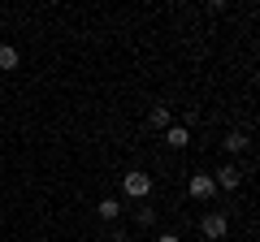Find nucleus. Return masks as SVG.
Listing matches in <instances>:
<instances>
[{
	"label": "nucleus",
	"mask_w": 260,
	"mask_h": 242,
	"mask_svg": "<svg viewBox=\"0 0 260 242\" xmlns=\"http://www.w3.org/2000/svg\"><path fill=\"white\" fill-rule=\"evenodd\" d=\"M221 147L230 151V156H239V151H247V134H243V130H230V134L221 139Z\"/></svg>",
	"instance_id": "0eeeda50"
},
{
	"label": "nucleus",
	"mask_w": 260,
	"mask_h": 242,
	"mask_svg": "<svg viewBox=\"0 0 260 242\" xmlns=\"http://www.w3.org/2000/svg\"><path fill=\"white\" fill-rule=\"evenodd\" d=\"M156 242H182V238H178V233H160Z\"/></svg>",
	"instance_id": "9d476101"
},
{
	"label": "nucleus",
	"mask_w": 260,
	"mask_h": 242,
	"mask_svg": "<svg viewBox=\"0 0 260 242\" xmlns=\"http://www.w3.org/2000/svg\"><path fill=\"white\" fill-rule=\"evenodd\" d=\"M121 195H126V199H148L152 195V177L139 173V169H130V173L121 177Z\"/></svg>",
	"instance_id": "f257e3e1"
},
{
	"label": "nucleus",
	"mask_w": 260,
	"mask_h": 242,
	"mask_svg": "<svg viewBox=\"0 0 260 242\" xmlns=\"http://www.w3.org/2000/svg\"><path fill=\"white\" fill-rule=\"evenodd\" d=\"M148 121L156 126V130H169V126H174V108H169V104H152Z\"/></svg>",
	"instance_id": "39448f33"
},
{
	"label": "nucleus",
	"mask_w": 260,
	"mask_h": 242,
	"mask_svg": "<svg viewBox=\"0 0 260 242\" xmlns=\"http://www.w3.org/2000/svg\"><path fill=\"white\" fill-rule=\"evenodd\" d=\"M165 143H169V147H178V151H182L186 143H191V130H186V126H169V130H165Z\"/></svg>",
	"instance_id": "423d86ee"
},
{
	"label": "nucleus",
	"mask_w": 260,
	"mask_h": 242,
	"mask_svg": "<svg viewBox=\"0 0 260 242\" xmlns=\"http://www.w3.org/2000/svg\"><path fill=\"white\" fill-rule=\"evenodd\" d=\"M225 229H230V221H225V212H204L200 216V233H204L208 242H221Z\"/></svg>",
	"instance_id": "f03ea898"
},
{
	"label": "nucleus",
	"mask_w": 260,
	"mask_h": 242,
	"mask_svg": "<svg viewBox=\"0 0 260 242\" xmlns=\"http://www.w3.org/2000/svg\"><path fill=\"white\" fill-rule=\"evenodd\" d=\"M18 61H22L18 48H13V44H0V69H18Z\"/></svg>",
	"instance_id": "1a4fd4ad"
},
{
	"label": "nucleus",
	"mask_w": 260,
	"mask_h": 242,
	"mask_svg": "<svg viewBox=\"0 0 260 242\" xmlns=\"http://www.w3.org/2000/svg\"><path fill=\"white\" fill-rule=\"evenodd\" d=\"M95 212H100V221H117V216H121V199H100Z\"/></svg>",
	"instance_id": "6e6552de"
},
{
	"label": "nucleus",
	"mask_w": 260,
	"mask_h": 242,
	"mask_svg": "<svg viewBox=\"0 0 260 242\" xmlns=\"http://www.w3.org/2000/svg\"><path fill=\"white\" fill-rule=\"evenodd\" d=\"M213 186H217V190H239V186H243V169H239V165H221V169L213 173Z\"/></svg>",
	"instance_id": "7ed1b4c3"
},
{
	"label": "nucleus",
	"mask_w": 260,
	"mask_h": 242,
	"mask_svg": "<svg viewBox=\"0 0 260 242\" xmlns=\"http://www.w3.org/2000/svg\"><path fill=\"white\" fill-rule=\"evenodd\" d=\"M186 190H191V199H200V204H204V199H213V195H217L213 173H195L191 182H186Z\"/></svg>",
	"instance_id": "20e7f679"
},
{
	"label": "nucleus",
	"mask_w": 260,
	"mask_h": 242,
	"mask_svg": "<svg viewBox=\"0 0 260 242\" xmlns=\"http://www.w3.org/2000/svg\"><path fill=\"white\" fill-rule=\"evenodd\" d=\"M109 242H130V238H126V233H121V229H117V233H113V238H109Z\"/></svg>",
	"instance_id": "9b49d317"
}]
</instances>
